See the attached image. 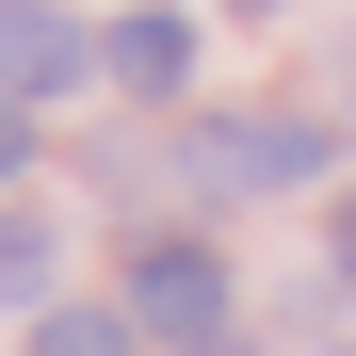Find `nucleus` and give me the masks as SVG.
Masks as SVG:
<instances>
[{"instance_id":"obj_1","label":"nucleus","mask_w":356,"mask_h":356,"mask_svg":"<svg viewBox=\"0 0 356 356\" xmlns=\"http://www.w3.org/2000/svg\"><path fill=\"white\" fill-rule=\"evenodd\" d=\"M130 324L178 340V356H211V340H227V259H211V243H146V259H130Z\"/></svg>"},{"instance_id":"obj_2","label":"nucleus","mask_w":356,"mask_h":356,"mask_svg":"<svg viewBox=\"0 0 356 356\" xmlns=\"http://www.w3.org/2000/svg\"><path fill=\"white\" fill-rule=\"evenodd\" d=\"M195 178H211V195H275V178H324V130H308V113H211V130H195Z\"/></svg>"},{"instance_id":"obj_3","label":"nucleus","mask_w":356,"mask_h":356,"mask_svg":"<svg viewBox=\"0 0 356 356\" xmlns=\"http://www.w3.org/2000/svg\"><path fill=\"white\" fill-rule=\"evenodd\" d=\"M65 81H81V17L0 0V97H65Z\"/></svg>"},{"instance_id":"obj_4","label":"nucleus","mask_w":356,"mask_h":356,"mask_svg":"<svg viewBox=\"0 0 356 356\" xmlns=\"http://www.w3.org/2000/svg\"><path fill=\"white\" fill-rule=\"evenodd\" d=\"M113 81H130V97H178V81H195V17H113Z\"/></svg>"},{"instance_id":"obj_5","label":"nucleus","mask_w":356,"mask_h":356,"mask_svg":"<svg viewBox=\"0 0 356 356\" xmlns=\"http://www.w3.org/2000/svg\"><path fill=\"white\" fill-rule=\"evenodd\" d=\"M33 356H146V324H130V308H49Z\"/></svg>"},{"instance_id":"obj_6","label":"nucleus","mask_w":356,"mask_h":356,"mask_svg":"<svg viewBox=\"0 0 356 356\" xmlns=\"http://www.w3.org/2000/svg\"><path fill=\"white\" fill-rule=\"evenodd\" d=\"M33 275H49V227H33V211H0V291H33Z\"/></svg>"},{"instance_id":"obj_7","label":"nucleus","mask_w":356,"mask_h":356,"mask_svg":"<svg viewBox=\"0 0 356 356\" xmlns=\"http://www.w3.org/2000/svg\"><path fill=\"white\" fill-rule=\"evenodd\" d=\"M17 162H33V130H17V97H0V178H17Z\"/></svg>"},{"instance_id":"obj_8","label":"nucleus","mask_w":356,"mask_h":356,"mask_svg":"<svg viewBox=\"0 0 356 356\" xmlns=\"http://www.w3.org/2000/svg\"><path fill=\"white\" fill-rule=\"evenodd\" d=\"M324 259H340V275H356V195H340V227H324Z\"/></svg>"},{"instance_id":"obj_9","label":"nucleus","mask_w":356,"mask_h":356,"mask_svg":"<svg viewBox=\"0 0 356 356\" xmlns=\"http://www.w3.org/2000/svg\"><path fill=\"white\" fill-rule=\"evenodd\" d=\"M243 17H275V0H243Z\"/></svg>"}]
</instances>
